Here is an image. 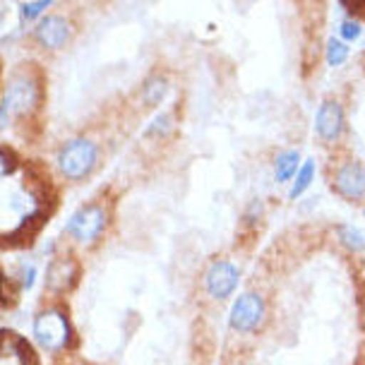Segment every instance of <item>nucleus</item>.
I'll use <instances>...</instances> for the list:
<instances>
[{"mask_svg": "<svg viewBox=\"0 0 365 365\" xmlns=\"http://www.w3.org/2000/svg\"><path fill=\"white\" fill-rule=\"evenodd\" d=\"M31 334L43 351H63L73 339V329H70L68 315L58 305H53V308H46L34 317Z\"/></svg>", "mask_w": 365, "mask_h": 365, "instance_id": "nucleus-3", "label": "nucleus"}, {"mask_svg": "<svg viewBox=\"0 0 365 365\" xmlns=\"http://www.w3.org/2000/svg\"><path fill=\"white\" fill-rule=\"evenodd\" d=\"M240 284V269L231 259H214L202 274V289L212 301H226L236 293Z\"/></svg>", "mask_w": 365, "mask_h": 365, "instance_id": "nucleus-6", "label": "nucleus"}, {"mask_svg": "<svg viewBox=\"0 0 365 365\" xmlns=\"http://www.w3.org/2000/svg\"><path fill=\"white\" fill-rule=\"evenodd\" d=\"M336 238H339V245H341L344 250L354 252V255L365 252V233L361 231V228H356L351 224H341V226H336Z\"/></svg>", "mask_w": 365, "mask_h": 365, "instance_id": "nucleus-14", "label": "nucleus"}, {"mask_svg": "<svg viewBox=\"0 0 365 365\" xmlns=\"http://www.w3.org/2000/svg\"><path fill=\"white\" fill-rule=\"evenodd\" d=\"M15 171H17V159L8 152V149L0 147V180L10 178Z\"/></svg>", "mask_w": 365, "mask_h": 365, "instance_id": "nucleus-20", "label": "nucleus"}, {"mask_svg": "<svg viewBox=\"0 0 365 365\" xmlns=\"http://www.w3.org/2000/svg\"><path fill=\"white\" fill-rule=\"evenodd\" d=\"M361 31H363V27L361 24L356 22V19H344L341 24H339V38L341 41H356L358 36H361Z\"/></svg>", "mask_w": 365, "mask_h": 365, "instance_id": "nucleus-19", "label": "nucleus"}, {"mask_svg": "<svg viewBox=\"0 0 365 365\" xmlns=\"http://www.w3.org/2000/svg\"><path fill=\"white\" fill-rule=\"evenodd\" d=\"M301 164H303L301 154H298L296 149H284V152H279L277 159H274V178H277V182L293 180Z\"/></svg>", "mask_w": 365, "mask_h": 365, "instance_id": "nucleus-11", "label": "nucleus"}, {"mask_svg": "<svg viewBox=\"0 0 365 365\" xmlns=\"http://www.w3.org/2000/svg\"><path fill=\"white\" fill-rule=\"evenodd\" d=\"M363 365H365V361H363Z\"/></svg>", "mask_w": 365, "mask_h": 365, "instance_id": "nucleus-23", "label": "nucleus"}, {"mask_svg": "<svg viewBox=\"0 0 365 365\" xmlns=\"http://www.w3.org/2000/svg\"><path fill=\"white\" fill-rule=\"evenodd\" d=\"M53 5V0H29V3L19 5V15H22L24 22H36V19L43 17V12Z\"/></svg>", "mask_w": 365, "mask_h": 365, "instance_id": "nucleus-16", "label": "nucleus"}, {"mask_svg": "<svg viewBox=\"0 0 365 365\" xmlns=\"http://www.w3.org/2000/svg\"><path fill=\"white\" fill-rule=\"evenodd\" d=\"M34 282H36V264H31V262L19 264L17 267V284L22 286L24 291H29L31 286H34Z\"/></svg>", "mask_w": 365, "mask_h": 365, "instance_id": "nucleus-18", "label": "nucleus"}, {"mask_svg": "<svg viewBox=\"0 0 365 365\" xmlns=\"http://www.w3.org/2000/svg\"><path fill=\"white\" fill-rule=\"evenodd\" d=\"M363 310H365V298H363Z\"/></svg>", "mask_w": 365, "mask_h": 365, "instance_id": "nucleus-22", "label": "nucleus"}, {"mask_svg": "<svg viewBox=\"0 0 365 365\" xmlns=\"http://www.w3.org/2000/svg\"><path fill=\"white\" fill-rule=\"evenodd\" d=\"M315 173H317L315 161H312V159L303 161L301 168H298V173H296V178L291 180L289 197H291V200H301L303 195L310 190V185H312V182H315Z\"/></svg>", "mask_w": 365, "mask_h": 365, "instance_id": "nucleus-13", "label": "nucleus"}, {"mask_svg": "<svg viewBox=\"0 0 365 365\" xmlns=\"http://www.w3.org/2000/svg\"><path fill=\"white\" fill-rule=\"evenodd\" d=\"M173 128H175L173 115L171 113H159L154 118L152 125L147 128V135L149 137H156V140H164V137L173 135Z\"/></svg>", "mask_w": 365, "mask_h": 365, "instance_id": "nucleus-17", "label": "nucleus"}, {"mask_svg": "<svg viewBox=\"0 0 365 365\" xmlns=\"http://www.w3.org/2000/svg\"><path fill=\"white\" fill-rule=\"evenodd\" d=\"M351 51H349V43L341 41L339 36H329L327 38V65L331 68H339V65H344L349 61Z\"/></svg>", "mask_w": 365, "mask_h": 365, "instance_id": "nucleus-15", "label": "nucleus"}, {"mask_svg": "<svg viewBox=\"0 0 365 365\" xmlns=\"http://www.w3.org/2000/svg\"><path fill=\"white\" fill-rule=\"evenodd\" d=\"M77 259L70 257V255H63V257H56L53 262L48 264L46 269V289L51 293H63V291H70L77 282Z\"/></svg>", "mask_w": 365, "mask_h": 365, "instance_id": "nucleus-10", "label": "nucleus"}, {"mask_svg": "<svg viewBox=\"0 0 365 365\" xmlns=\"http://www.w3.org/2000/svg\"><path fill=\"white\" fill-rule=\"evenodd\" d=\"M70 22L61 15H46L38 19L36 29H34V38L38 41V46H43L46 51H58L63 48L65 43L70 41Z\"/></svg>", "mask_w": 365, "mask_h": 365, "instance_id": "nucleus-9", "label": "nucleus"}, {"mask_svg": "<svg viewBox=\"0 0 365 365\" xmlns=\"http://www.w3.org/2000/svg\"><path fill=\"white\" fill-rule=\"evenodd\" d=\"M96 161H99V147L91 142L89 137H73L61 147L58 152V168L61 175L68 180H84L94 171Z\"/></svg>", "mask_w": 365, "mask_h": 365, "instance_id": "nucleus-2", "label": "nucleus"}, {"mask_svg": "<svg viewBox=\"0 0 365 365\" xmlns=\"http://www.w3.org/2000/svg\"><path fill=\"white\" fill-rule=\"evenodd\" d=\"M331 190L349 202L365 200V164L356 159H341L331 168Z\"/></svg>", "mask_w": 365, "mask_h": 365, "instance_id": "nucleus-7", "label": "nucleus"}, {"mask_svg": "<svg viewBox=\"0 0 365 365\" xmlns=\"http://www.w3.org/2000/svg\"><path fill=\"white\" fill-rule=\"evenodd\" d=\"M166 94H168V80L164 75H149L140 89V99L149 108L159 106Z\"/></svg>", "mask_w": 365, "mask_h": 365, "instance_id": "nucleus-12", "label": "nucleus"}, {"mask_svg": "<svg viewBox=\"0 0 365 365\" xmlns=\"http://www.w3.org/2000/svg\"><path fill=\"white\" fill-rule=\"evenodd\" d=\"M262 217H264V205L259 200H252L250 205H247V210H245V221L250 226H255Z\"/></svg>", "mask_w": 365, "mask_h": 365, "instance_id": "nucleus-21", "label": "nucleus"}, {"mask_svg": "<svg viewBox=\"0 0 365 365\" xmlns=\"http://www.w3.org/2000/svg\"><path fill=\"white\" fill-rule=\"evenodd\" d=\"M41 77L36 73H17L5 84L3 99H0V128H5L15 118H29L41 106Z\"/></svg>", "mask_w": 365, "mask_h": 365, "instance_id": "nucleus-1", "label": "nucleus"}, {"mask_svg": "<svg viewBox=\"0 0 365 365\" xmlns=\"http://www.w3.org/2000/svg\"><path fill=\"white\" fill-rule=\"evenodd\" d=\"M267 317V301L257 291H245L233 301L228 312V327L236 334H255Z\"/></svg>", "mask_w": 365, "mask_h": 365, "instance_id": "nucleus-4", "label": "nucleus"}, {"mask_svg": "<svg viewBox=\"0 0 365 365\" xmlns=\"http://www.w3.org/2000/svg\"><path fill=\"white\" fill-rule=\"evenodd\" d=\"M106 224H108L106 210H103L101 205H96V202H91V205L82 207V210H77L73 217H70L65 231H68V236L73 238L75 243L91 245L103 236Z\"/></svg>", "mask_w": 365, "mask_h": 365, "instance_id": "nucleus-5", "label": "nucleus"}, {"mask_svg": "<svg viewBox=\"0 0 365 365\" xmlns=\"http://www.w3.org/2000/svg\"><path fill=\"white\" fill-rule=\"evenodd\" d=\"M344 128H346V110L336 99H327L319 103L315 113V133L317 140L324 145H334L341 140Z\"/></svg>", "mask_w": 365, "mask_h": 365, "instance_id": "nucleus-8", "label": "nucleus"}]
</instances>
